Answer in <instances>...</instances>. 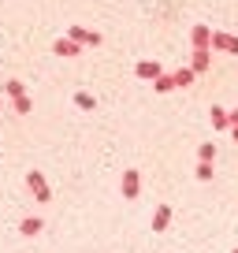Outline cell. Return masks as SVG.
<instances>
[{
    "label": "cell",
    "instance_id": "6da1fadb",
    "mask_svg": "<svg viewBox=\"0 0 238 253\" xmlns=\"http://www.w3.org/2000/svg\"><path fill=\"white\" fill-rule=\"evenodd\" d=\"M26 186H30V194L41 201V205H48V201H52V190H48V182H45V175H41V171H30V175H26Z\"/></svg>",
    "mask_w": 238,
    "mask_h": 253
},
{
    "label": "cell",
    "instance_id": "7a4b0ae2",
    "mask_svg": "<svg viewBox=\"0 0 238 253\" xmlns=\"http://www.w3.org/2000/svg\"><path fill=\"white\" fill-rule=\"evenodd\" d=\"M119 190H123V198L127 201H134L138 194H142V175L130 168V171H123V182H119Z\"/></svg>",
    "mask_w": 238,
    "mask_h": 253
},
{
    "label": "cell",
    "instance_id": "3957f363",
    "mask_svg": "<svg viewBox=\"0 0 238 253\" xmlns=\"http://www.w3.org/2000/svg\"><path fill=\"white\" fill-rule=\"evenodd\" d=\"M67 38L79 41V45H89V48L101 45V34H97V30H86V26H67Z\"/></svg>",
    "mask_w": 238,
    "mask_h": 253
},
{
    "label": "cell",
    "instance_id": "277c9868",
    "mask_svg": "<svg viewBox=\"0 0 238 253\" xmlns=\"http://www.w3.org/2000/svg\"><path fill=\"white\" fill-rule=\"evenodd\" d=\"M212 67V48H194V60H190V71L194 75H205Z\"/></svg>",
    "mask_w": 238,
    "mask_h": 253
},
{
    "label": "cell",
    "instance_id": "5b68a950",
    "mask_svg": "<svg viewBox=\"0 0 238 253\" xmlns=\"http://www.w3.org/2000/svg\"><path fill=\"white\" fill-rule=\"evenodd\" d=\"M212 48L216 52H235L238 56V38L235 34H212Z\"/></svg>",
    "mask_w": 238,
    "mask_h": 253
},
{
    "label": "cell",
    "instance_id": "8992f818",
    "mask_svg": "<svg viewBox=\"0 0 238 253\" xmlns=\"http://www.w3.org/2000/svg\"><path fill=\"white\" fill-rule=\"evenodd\" d=\"M52 52L56 56H82V45H79V41H71V38H56L52 41Z\"/></svg>",
    "mask_w": 238,
    "mask_h": 253
},
{
    "label": "cell",
    "instance_id": "52a82bcc",
    "mask_svg": "<svg viewBox=\"0 0 238 253\" xmlns=\"http://www.w3.org/2000/svg\"><path fill=\"white\" fill-rule=\"evenodd\" d=\"M134 71H138V79H149V82H157L160 75H164V67H160L157 60H142V63L134 67Z\"/></svg>",
    "mask_w": 238,
    "mask_h": 253
},
{
    "label": "cell",
    "instance_id": "ba28073f",
    "mask_svg": "<svg viewBox=\"0 0 238 253\" xmlns=\"http://www.w3.org/2000/svg\"><path fill=\"white\" fill-rule=\"evenodd\" d=\"M41 227H45V220H41V216H23V220H19V235H26V238H34Z\"/></svg>",
    "mask_w": 238,
    "mask_h": 253
},
{
    "label": "cell",
    "instance_id": "9c48e42d",
    "mask_svg": "<svg viewBox=\"0 0 238 253\" xmlns=\"http://www.w3.org/2000/svg\"><path fill=\"white\" fill-rule=\"evenodd\" d=\"M190 41H194V48H212V30H208V26H194Z\"/></svg>",
    "mask_w": 238,
    "mask_h": 253
},
{
    "label": "cell",
    "instance_id": "30bf717a",
    "mask_svg": "<svg viewBox=\"0 0 238 253\" xmlns=\"http://www.w3.org/2000/svg\"><path fill=\"white\" fill-rule=\"evenodd\" d=\"M167 223H171V205H157V212H153V231H167Z\"/></svg>",
    "mask_w": 238,
    "mask_h": 253
},
{
    "label": "cell",
    "instance_id": "8fae6325",
    "mask_svg": "<svg viewBox=\"0 0 238 253\" xmlns=\"http://www.w3.org/2000/svg\"><path fill=\"white\" fill-rule=\"evenodd\" d=\"M208 116H212V126H216V130H227V126H231V112H227V108H220V104H216Z\"/></svg>",
    "mask_w": 238,
    "mask_h": 253
},
{
    "label": "cell",
    "instance_id": "7c38bea8",
    "mask_svg": "<svg viewBox=\"0 0 238 253\" xmlns=\"http://www.w3.org/2000/svg\"><path fill=\"white\" fill-rule=\"evenodd\" d=\"M153 89H157V93H167V89H179V86H175V75H171V71H164L157 82H153Z\"/></svg>",
    "mask_w": 238,
    "mask_h": 253
},
{
    "label": "cell",
    "instance_id": "4fadbf2b",
    "mask_svg": "<svg viewBox=\"0 0 238 253\" xmlns=\"http://www.w3.org/2000/svg\"><path fill=\"white\" fill-rule=\"evenodd\" d=\"M171 75H175V86H179V89H183V86H194V79H198L190 67H179V71H171Z\"/></svg>",
    "mask_w": 238,
    "mask_h": 253
},
{
    "label": "cell",
    "instance_id": "5bb4252c",
    "mask_svg": "<svg viewBox=\"0 0 238 253\" xmlns=\"http://www.w3.org/2000/svg\"><path fill=\"white\" fill-rule=\"evenodd\" d=\"M75 104H79V108H86V112H93V108H97V97L86 93V89H79V93H75Z\"/></svg>",
    "mask_w": 238,
    "mask_h": 253
},
{
    "label": "cell",
    "instance_id": "9a60e30c",
    "mask_svg": "<svg viewBox=\"0 0 238 253\" xmlns=\"http://www.w3.org/2000/svg\"><path fill=\"white\" fill-rule=\"evenodd\" d=\"M4 93H8L11 101H15V97H23V93H26V86H23L19 79H11V82H4Z\"/></svg>",
    "mask_w": 238,
    "mask_h": 253
},
{
    "label": "cell",
    "instance_id": "2e32d148",
    "mask_svg": "<svg viewBox=\"0 0 238 253\" xmlns=\"http://www.w3.org/2000/svg\"><path fill=\"white\" fill-rule=\"evenodd\" d=\"M11 104H15V112H19V116H30V112H34V101H30V97H15V101H11Z\"/></svg>",
    "mask_w": 238,
    "mask_h": 253
},
{
    "label": "cell",
    "instance_id": "e0dca14e",
    "mask_svg": "<svg viewBox=\"0 0 238 253\" xmlns=\"http://www.w3.org/2000/svg\"><path fill=\"white\" fill-rule=\"evenodd\" d=\"M212 157H216V145H212V142L198 145V160H208V164H212Z\"/></svg>",
    "mask_w": 238,
    "mask_h": 253
},
{
    "label": "cell",
    "instance_id": "ac0fdd59",
    "mask_svg": "<svg viewBox=\"0 0 238 253\" xmlns=\"http://www.w3.org/2000/svg\"><path fill=\"white\" fill-rule=\"evenodd\" d=\"M212 175H216V171H212V164H208V160H198V179H201V182H208Z\"/></svg>",
    "mask_w": 238,
    "mask_h": 253
},
{
    "label": "cell",
    "instance_id": "d6986e66",
    "mask_svg": "<svg viewBox=\"0 0 238 253\" xmlns=\"http://www.w3.org/2000/svg\"><path fill=\"white\" fill-rule=\"evenodd\" d=\"M231 138H235V142H238V123H231Z\"/></svg>",
    "mask_w": 238,
    "mask_h": 253
},
{
    "label": "cell",
    "instance_id": "ffe728a7",
    "mask_svg": "<svg viewBox=\"0 0 238 253\" xmlns=\"http://www.w3.org/2000/svg\"><path fill=\"white\" fill-rule=\"evenodd\" d=\"M231 123H238V108H235V112H231Z\"/></svg>",
    "mask_w": 238,
    "mask_h": 253
},
{
    "label": "cell",
    "instance_id": "44dd1931",
    "mask_svg": "<svg viewBox=\"0 0 238 253\" xmlns=\"http://www.w3.org/2000/svg\"><path fill=\"white\" fill-rule=\"evenodd\" d=\"M235 253H238V250H235Z\"/></svg>",
    "mask_w": 238,
    "mask_h": 253
}]
</instances>
